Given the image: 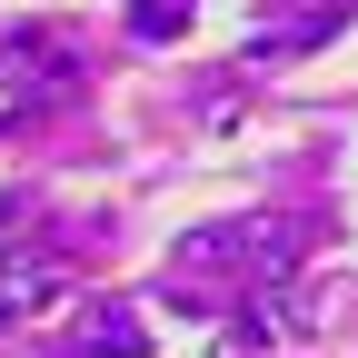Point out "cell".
Masks as SVG:
<instances>
[{
    "label": "cell",
    "mask_w": 358,
    "mask_h": 358,
    "mask_svg": "<svg viewBox=\"0 0 358 358\" xmlns=\"http://www.w3.org/2000/svg\"><path fill=\"white\" fill-rule=\"evenodd\" d=\"M129 338H140V319H129V308H100V319L80 329V358H129Z\"/></svg>",
    "instance_id": "6da1fadb"
}]
</instances>
